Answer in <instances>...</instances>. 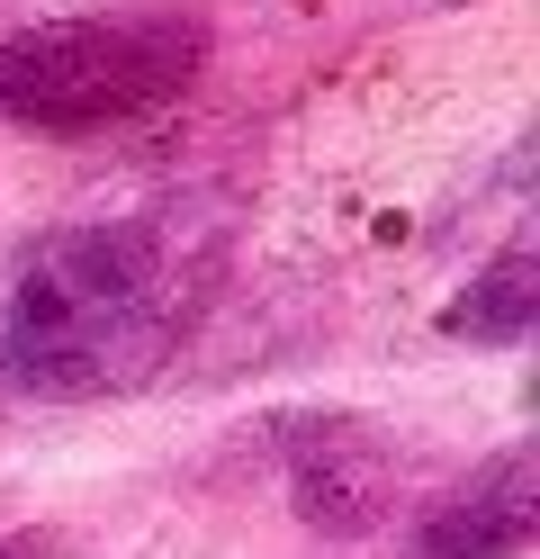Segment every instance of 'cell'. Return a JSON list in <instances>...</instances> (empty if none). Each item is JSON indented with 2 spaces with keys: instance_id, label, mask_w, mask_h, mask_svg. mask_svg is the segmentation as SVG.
I'll list each match as a JSON object with an SVG mask.
<instances>
[{
  "instance_id": "cell-1",
  "label": "cell",
  "mask_w": 540,
  "mask_h": 559,
  "mask_svg": "<svg viewBox=\"0 0 540 559\" xmlns=\"http://www.w3.org/2000/svg\"><path fill=\"white\" fill-rule=\"evenodd\" d=\"M226 226L207 207L55 217L0 243V406H82L144 389L199 334Z\"/></svg>"
},
{
  "instance_id": "cell-2",
  "label": "cell",
  "mask_w": 540,
  "mask_h": 559,
  "mask_svg": "<svg viewBox=\"0 0 540 559\" xmlns=\"http://www.w3.org/2000/svg\"><path fill=\"white\" fill-rule=\"evenodd\" d=\"M216 63V19L199 0H118L0 37V127L108 135L171 109Z\"/></svg>"
},
{
  "instance_id": "cell-3",
  "label": "cell",
  "mask_w": 540,
  "mask_h": 559,
  "mask_svg": "<svg viewBox=\"0 0 540 559\" xmlns=\"http://www.w3.org/2000/svg\"><path fill=\"white\" fill-rule=\"evenodd\" d=\"M271 461L288 478V506L334 542L379 533L406 506V451L370 415H271Z\"/></svg>"
},
{
  "instance_id": "cell-4",
  "label": "cell",
  "mask_w": 540,
  "mask_h": 559,
  "mask_svg": "<svg viewBox=\"0 0 540 559\" xmlns=\"http://www.w3.org/2000/svg\"><path fill=\"white\" fill-rule=\"evenodd\" d=\"M531 533H540V469L531 442H504L415 514V559H523Z\"/></svg>"
},
{
  "instance_id": "cell-5",
  "label": "cell",
  "mask_w": 540,
  "mask_h": 559,
  "mask_svg": "<svg viewBox=\"0 0 540 559\" xmlns=\"http://www.w3.org/2000/svg\"><path fill=\"white\" fill-rule=\"evenodd\" d=\"M531 317H540V253H531V226H514L504 253L442 307V334L451 343H495V353H504V343L531 334Z\"/></svg>"
},
{
  "instance_id": "cell-6",
  "label": "cell",
  "mask_w": 540,
  "mask_h": 559,
  "mask_svg": "<svg viewBox=\"0 0 540 559\" xmlns=\"http://www.w3.org/2000/svg\"><path fill=\"white\" fill-rule=\"evenodd\" d=\"M27 550H36V542H27V533H10V542H0V559H27Z\"/></svg>"
}]
</instances>
